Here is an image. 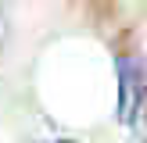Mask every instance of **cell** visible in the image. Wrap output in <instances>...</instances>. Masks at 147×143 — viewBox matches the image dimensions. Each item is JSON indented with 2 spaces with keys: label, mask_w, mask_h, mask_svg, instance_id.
<instances>
[{
  "label": "cell",
  "mask_w": 147,
  "mask_h": 143,
  "mask_svg": "<svg viewBox=\"0 0 147 143\" xmlns=\"http://www.w3.org/2000/svg\"><path fill=\"white\" fill-rule=\"evenodd\" d=\"M144 68L136 57H119V118L133 125L144 107Z\"/></svg>",
  "instance_id": "1"
},
{
  "label": "cell",
  "mask_w": 147,
  "mask_h": 143,
  "mask_svg": "<svg viewBox=\"0 0 147 143\" xmlns=\"http://www.w3.org/2000/svg\"><path fill=\"white\" fill-rule=\"evenodd\" d=\"M54 143H68V140H54Z\"/></svg>",
  "instance_id": "2"
}]
</instances>
